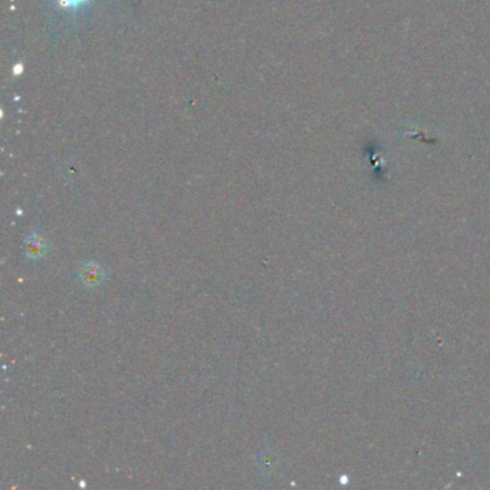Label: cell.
Segmentation results:
<instances>
[{
    "mask_svg": "<svg viewBox=\"0 0 490 490\" xmlns=\"http://www.w3.org/2000/svg\"><path fill=\"white\" fill-rule=\"evenodd\" d=\"M77 279L81 287L94 289L100 287L107 279V270L105 267L95 262V260H87L81 263V266L77 270Z\"/></svg>",
    "mask_w": 490,
    "mask_h": 490,
    "instance_id": "obj_1",
    "label": "cell"
},
{
    "mask_svg": "<svg viewBox=\"0 0 490 490\" xmlns=\"http://www.w3.org/2000/svg\"><path fill=\"white\" fill-rule=\"evenodd\" d=\"M53 2L63 11L80 12L91 4V0H53Z\"/></svg>",
    "mask_w": 490,
    "mask_h": 490,
    "instance_id": "obj_4",
    "label": "cell"
},
{
    "mask_svg": "<svg viewBox=\"0 0 490 490\" xmlns=\"http://www.w3.org/2000/svg\"><path fill=\"white\" fill-rule=\"evenodd\" d=\"M256 469L265 477L273 476L277 472V469H279V457H277V454L273 450H270V449L262 450L257 454V457H256Z\"/></svg>",
    "mask_w": 490,
    "mask_h": 490,
    "instance_id": "obj_3",
    "label": "cell"
},
{
    "mask_svg": "<svg viewBox=\"0 0 490 490\" xmlns=\"http://www.w3.org/2000/svg\"><path fill=\"white\" fill-rule=\"evenodd\" d=\"M48 250H49V243L43 235L35 230L26 236L25 243H23V252L29 260L36 262V260L43 259Z\"/></svg>",
    "mask_w": 490,
    "mask_h": 490,
    "instance_id": "obj_2",
    "label": "cell"
}]
</instances>
